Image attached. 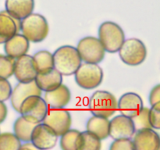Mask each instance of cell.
<instances>
[{"mask_svg": "<svg viewBox=\"0 0 160 150\" xmlns=\"http://www.w3.org/2000/svg\"><path fill=\"white\" fill-rule=\"evenodd\" d=\"M111 150H135L134 142L131 138L115 139L109 146Z\"/></svg>", "mask_w": 160, "mask_h": 150, "instance_id": "f1b7e54d", "label": "cell"}, {"mask_svg": "<svg viewBox=\"0 0 160 150\" xmlns=\"http://www.w3.org/2000/svg\"><path fill=\"white\" fill-rule=\"evenodd\" d=\"M143 100L134 92L123 94L117 101V110L123 116L133 118L143 108Z\"/></svg>", "mask_w": 160, "mask_h": 150, "instance_id": "9a60e30c", "label": "cell"}, {"mask_svg": "<svg viewBox=\"0 0 160 150\" xmlns=\"http://www.w3.org/2000/svg\"><path fill=\"white\" fill-rule=\"evenodd\" d=\"M20 21L9 16L6 10L0 12V45L20 31Z\"/></svg>", "mask_w": 160, "mask_h": 150, "instance_id": "d6986e66", "label": "cell"}, {"mask_svg": "<svg viewBox=\"0 0 160 150\" xmlns=\"http://www.w3.org/2000/svg\"><path fill=\"white\" fill-rule=\"evenodd\" d=\"M21 141L14 133H0V150H20Z\"/></svg>", "mask_w": 160, "mask_h": 150, "instance_id": "d4e9b609", "label": "cell"}, {"mask_svg": "<svg viewBox=\"0 0 160 150\" xmlns=\"http://www.w3.org/2000/svg\"><path fill=\"white\" fill-rule=\"evenodd\" d=\"M118 52L123 63L131 67L141 65L148 54L145 43L135 38L125 39Z\"/></svg>", "mask_w": 160, "mask_h": 150, "instance_id": "5b68a950", "label": "cell"}, {"mask_svg": "<svg viewBox=\"0 0 160 150\" xmlns=\"http://www.w3.org/2000/svg\"><path fill=\"white\" fill-rule=\"evenodd\" d=\"M8 113V109L4 102L0 101V123H3L6 119Z\"/></svg>", "mask_w": 160, "mask_h": 150, "instance_id": "d6a6232c", "label": "cell"}, {"mask_svg": "<svg viewBox=\"0 0 160 150\" xmlns=\"http://www.w3.org/2000/svg\"><path fill=\"white\" fill-rule=\"evenodd\" d=\"M148 120L152 128L156 130L160 129V103L152 106L150 108Z\"/></svg>", "mask_w": 160, "mask_h": 150, "instance_id": "f546056e", "label": "cell"}, {"mask_svg": "<svg viewBox=\"0 0 160 150\" xmlns=\"http://www.w3.org/2000/svg\"><path fill=\"white\" fill-rule=\"evenodd\" d=\"M15 59L6 55L0 54V78H8L13 75Z\"/></svg>", "mask_w": 160, "mask_h": 150, "instance_id": "4316f807", "label": "cell"}, {"mask_svg": "<svg viewBox=\"0 0 160 150\" xmlns=\"http://www.w3.org/2000/svg\"><path fill=\"white\" fill-rule=\"evenodd\" d=\"M148 112H149V108L143 106L140 112L135 117L131 118L134 122L136 131L144 128H152L148 120Z\"/></svg>", "mask_w": 160, "mask_h": 150, "instance_id": "83f0119b", "label": "cell"}, {"mask_svg": "<svg viewBox=\"0 0 160 150\" xmlns=\"http://www.w3.org/2000/svg\"><path fill=\"white\" fill-rule=\"evenodd\" d=\"M88 107L93 115L109 118L117 111V100L109 92L96 91L89 99Z\"/></svg>", "mask_w": 160, "mask_h": 150, "instance_id": "277c9868", "label": "cell"}, {"mask_svg": "<svg viewBox=\"0 0 160 150\" xmlns=\"http://www.w3.org/2000/svg\"><path fill=\"white\" fill-rule=\"evenodd\" d=\"M12 90V85L8 79L0 78V101L6 102L9 99Z\"/></svg>", "mask_w": 160, "mask_h": 150, "instance_id": "4dcf8cb0", "label": "cell"}, {"mask_svg": "<svg viewBox=\"0 0 160 150\" xmlns=\"http://www.w3.org/2000/svg\"><path fill=\"white\" fill-rule=\"evenodd\" d=\"M34 68L38 73H43L54 68L52 53L47 50H41L32 56Z\"/></svg>", "mask_w": 160, "mask_h": 150, "instance_id": "7402d4cb", "label": "cell"}, {"mask_svg": "<svg viewBox=\"0 0 160 150\" xmlns=\"http://www.w3.org/2000/svg\"><path fill=\"white\" fill-rule=\"evenodd\" d=\"M36 125L37 123H31L21 116L18 117L14 122V134L21 142H29L31 141V133Z\"/></svg>", "mask_w": 160, "mask_h": 150, "instance_id": "cb8c5ba5", "label": "cell"}, {"mask_svg": "<svg viewBox=\"0 0 160 150\" xmlns=\"http://www.w3.org/2000/svg\"><path fill=\"white\" fill-rule=\"evenodd\" d=\"M132 138L136 150H159L160 148V137L153 128L137 130Z\"/></svg>", "mask_w": 160, "mask_h": 150, "instance_id": "4fadbf2b", "label": "cell"}, {"mask_svg": "<svg viewBox=\"0 0 160 150\" xmlns=\"http://www.w3.org/2000/svg\"><path fill=\"white\" fill-rule=\"evenodd\" d=\"M98 39L105 51L116 53L124 42L125 34L121 27L117 23L106 21L98 28Z\"/></svg>", "mask_w": 160, "mask_h": 150, "instance_id": "3957f363", "label": "cell"}, {"mask_svg": "<svg viewBox=\"0 0 160 150\" xmlns=\"http://www.w3.org/2000/svg\"><path fill=\"white\" fill-rule=\"evenodd\" d=\"M59 136L50 127L42 123H37L31 133V142L37 149H50L55 147Z\"/></svg>", "mask_w": 160, "mask_h": 150, "instance_id": "30bf717a", "label": "cell"}, {"mask_svg": "<svg viewBox=\"0 0 160 150\" xmlns=\"http://www.w3.org/2000/svg\"><path fill=\"white\" fill-rule=\"evenodd\" d=\"M52 56L54 68L64 76L74 74L82 62L77 48L71 45L59 47Z\"/></svg>", "mask_w": 160, "mask_h": 150, "instance_id": "7a4b0ae2", "label": "cell"}, {"mask_svg": "<svg viewBox=\"0 0 160 150\" xmlns=\"http://www.w3.org/2000/svg\"><path fill=\"white\" fill-rule=\"evenodd\" d=\"M34 5V0H6L5 2L6 11L8 14L20 20L32 13Z\"/></svg>", "mask_w": 160, "mask_h": 150, "instance_id": "ac0fdd59", "label": "cell"}, {"mask_svg": "<svg viewBox=\"0 0 160 150\" xmlns=\"http://www.w3.org/2000/svg\"><path fill=\"white\" fill-rule=\"evenodd\" d=\"M71 99V93L68 87L61 84L54 90L45 92L44 100L50 109L65 108Z\"/></svg>", "mask_w": 160, "mask_h": 150, "instance_id": "2e32d148", "label": "cell"}, {"mask_svg": "<svg viewBox=\"0 0 160 150\" xmlns=\"http://www.w3.org/2000/svg\"><path fill=\"white\" fill-rule=\"evenodd\" d=\"M48 110V106L41 95H30L21 103L19 113L31 123H39L43 121Z\"/></svg>", "mask_w": 160, "mask_h": 150, "instance_id": "ba28073f", "label": "cell"}, {"mask_svg": "<svg viewBox=\"0 0 160 150\" xmlns=\"http://www.w3.org/2000/svg\"><path fill=\"white\" fill-rule=\"evenodd\" d=\"M135 131V127L131 117L120 114L109 120V134L113 140L131 138Z\"/></svg>", "mask_w": 160, "mask_h": 150, "instance_id": "8fae6325", "label": "cell"}, {"mask_svg": "<svg viewBox=\"0 0 160 150\" xmlns=\"http://www.w3.org/2000/svg\"><path fill=\"white\" fill-rule=\"evenodd\" d=\"M20 31L30 42L38 43L48 37L49 26L45 17L32 12L21 20Z\"/></svg>", "mask_w": 160, "mask_h": 150, "instance_id": "6da1fadb", "label": "cell"}, {"mask_svg": "<svg viewBox=\"0 0 160 150\" xmlns=\"http://www.w3.org/2000/svg\"><path fill=\"white\" fill-rule=\"evenodd\" d=\"M77 50L81 61L98 64L104 59L106 51L98 38L87 36L78 42Z\"/></svg>", "mask_w": 160, "mask_h": 150, "instance_id": "52a82bcc", "label": "cell"}, {"mask_svg": "<svg viewBox=\"0 0 160 150\" xmlns=\"http://www.w3.org/2000/svg\"><path fill=\"white\" fill-rule=\"evenodd\" d=\"M148 100L151 106L160 103V84H156L152 88L148 96Z\"/></svg>", "mask_w": 160, "mask_h": 150, "instance_id": "1f68e13d", "label": "cell"}, {"mask_svg": "<svg viewBox=\"0 0 160 150\" xmlns=\"http://www.w3.org/2000/svg\"><path fill=\"white\" fill-rule=\"evenodd\" d=\"M30 48V42L20 34H16L4 43V51L6 56L16 59L27 54Z\"/></svg>", "mask_w": 160, "mask_h": 150, "instance_id": "e0dca14e", "label": "cell"}, {"mask_svg": "<svg viewBox=\"0 0 160 150\" xmlns=\"http://www.w3.org/2000/svg\"><path fill=\"white\" fill-rule=\"evenodd\" d=\"M34 81L42 92H49L62 84V76L58 70L53 68L46 73H37Z\"/></svg>", "mask_w": 160, "mask_h": 150, "instance_id": "ffe728a7", "label": "cell"}, {"mask_svg": "<svg viewBox=\"0 0 160 150\" xmlns=\"http://www.w3.org/2000/svg\"><path fill=\"white\" fill-rule=\"evenodd\" d=\"M30 95L42 96V91L38 87L35 81L34 80L27 83L19 82L12 90L9 98L12 109L19 113L21 103Z\"/></svg>", "mask_w": 160, "mask_h": 150, "instance_id": "7c38bea8", "label": "cell"}, {"mask_svg": "<svg viewBox=\"0 0 160 150\" xmlns=\"http://www.w3.org/2000/svg\"><path fill=\"white\" fill-rule=\"evenodd\" d=\"M37 73L31 56L25 54L15 59L13 75L18 82L27 83L34 81Z\"/></svg>", "mask_w": 160, "mask_h": 150, "instance_id": "5bb4252c", "label": "cell"}, {"mask_svg": "<svg viewBox=\"0 0 160 150\" xmlns=\"http://www.w3.org/2000/svg\"><path fill=\"white\" fill-rule=\"evenodd\" d=\"M86 129L95 134L101 140H105L109 137V118L93 115V117H90L87 121Z\"/></svg>", "mask_w": 160, "mask_h": 150, "instance_id": "44dd1931", "label": "cell"}, {"mask_svg": "<svg viewBox=\"0 0 160 150\" xmlns=\"http://www.w3.org/2000/svg\"><path fill=\"white\" fill-rule=\"evenodd\" d=\"M101 139L88 131L80 132L77 141V150H98L101 148Z\"/></svg>", "mask_w": 160, "mask_h": 150, "instance_id": "603a6c76", "label": "cell"}, {"mask_svg": "<svg viewBox=\"0 0 160 150\" xmlns=\"http://www.w3.org/2000/svg\"><path fill=\"white\" fill-rule=\"evenodd\" d=\"M81 131L69 129L60 135V148L63 150H77V141Z\"/></svg>", "mask_w": 160, "mask_h": 150, "instance_id": "484cf974", "label": "cell"}, {"mask_svg": "<svg viewBox=\"0 0 160 150\" xmlns=\"http://www.w3.org/2000/svg\"><path fill=\"white\" fill-rule=\"evenodd\" d=\"M42 122L50 127L58 136H60L70 128L72 117L70 112L64 108L50 109Z\"/></svg>", "mask_w": 160, "mask_h": 150, "instance_id": "9c48e42d", "label": "cell"}, {"mask_svg": "<svg viewBox=\"0 0 160 150\" xmlns=\"http://www.w3.org/2000/svg\"><path fill=\"white\" fill-rule=\"evenodd\" d=\"M37 149L35 146L34 145V144L29 141V142H25L24 143L22 144L20 147V150H35Z\"/></svg>", "mask_w": 160, "mask_h": 150, "instance_id": "836d02e7", "label": "cell"}, {"mask_svg": "<svg viewBox=\"0 0 160 150\" xmlns=\"http://www.w3.org/2000/svg\"><path fill=\"white\" fill-rule=\"evenodd\" d=\"M75 81L80 88L85 90L96 88L102 84L104 78L103 70L98 64L81 63L74 73Z\"/></svg>", "mask_w": 160, "mask_h": 150, "instance_id": "8992f818", "label": "cell"}]
</instances>
